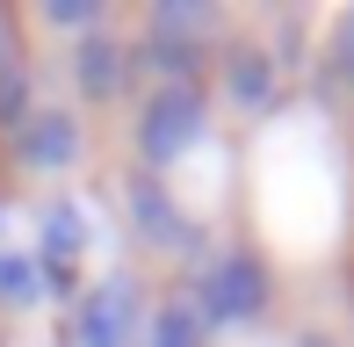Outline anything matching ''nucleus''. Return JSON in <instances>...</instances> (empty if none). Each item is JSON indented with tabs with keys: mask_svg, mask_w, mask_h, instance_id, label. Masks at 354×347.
Instances as JSON below:
<instances>
[{
	"mask_svg": "<svg viewBox=\"0 0 354 347\" xmlns=\"http://www.w3.org/2000/svg\"><path fill=\"white\" fill-rule=\"evenodd\" d=\"M188 297H196V311H203L210 333H217V326H253V319H268V304H275V268H268V246L232 239V246H217V254H203Z\"/></svg>",
	"mask_w": 354,
	"mask_h": 347,
	"instance_id": "obj_1",
	"label": "nucleus"
},
{
	"mask_svg": "<svg viewBox=\"0 0 354 347\" xmlns=\"http://www.w3.org/2000/svg\"><path fill=\"white\" fill-rule=\"evenodd\" d=\"M210 138V94H203L196 80H181V87H152L138 102V116H131V145H138V160L145 174H167V167H181L188 152Z\"/></svg>",
	"mask_w": 354,
	"mask_h": 347,
	"instance_id": "obj_2",
	"label": "nucleus"
},
{
	"mask_svg": "<svg viewBox=\"0 0 354 347\" xmlns=\"http://www.w3.org/2000/svg\"><path fill=\"white\" fill-rule=\"evenodd\" d=\"M73 347H145V297L131 275H102L73 297Z\"/></svg>",
	"mask_w": 354,
	"mask_h": 347,
	"instance_id": "obj_3",
	"label": "nucleus"
},
{
	"mask_svg": "<svg viewBox=\"0 0 354 347\" xmlns=\"http://www.w3.org/2000/svg\"><path fill=\"white\" fill-rule=\"evenodd\" d=\"M123 203H131V225H138L145 246H159V254H196V246H203L196 203H188L181 188L167 181V174H131Z\"/></svg>",
	"mask_w": 354,
	"mask_h": 347,
	"instance_id": "obj_4",
	"label": "nucleus"
},
{
	"mask_svg": "<svg viewBox=\"0 0 354 347\" xmlns=\"http://www.w3.org/2000/svg\"><path fill=\"white\" fill-rule=\"evenodd\" d=\"M87 152V123L73 109H29V123L8 138V160L22 174H73Z\"/></svg>",
	"mask_w": 354,
	"mask_h": 347,
	"instance_id": "obj_5",
	"label": "nucleus"
},
{
	"mask_svg": "<svg viewBox=\"0 0 354 347\" xmlns=\"http://www.w3.org/2000/svg\"><path fill=\"white\" fill-rule=\"evenodd\" d=\"M131 80H138V58H131V44H123L116 29H94V37L73 44V87L80 94L109 102V94H123Z\"/></svg>",
	"mask_w": 354,
	"mask_h": 347,
	"instance_id": "obj_6",
	"label": "nucleus"
},
{
	"mask_svg": "<svg viewBox=\"0 0 354 347\" xmlns=\"http://www.w3.org/2000/svg\"><path fill=\"white\" fill-rule=\"evenodd\" d=\"M224 94H232V109L275 116V58L268 51H232L224 58Z\"/></svg>",
	"mask_w": 354,
	"mask_h": 347,
	"instance_id": "obj_7",
	"label": "nucleus"
},
{
	"mask_svg": "<svg viewBox=\"0 0 354 347\" xmlns=\"http://www.w3.org/2000/svg\"><path fill=\"white\" fill-rule=\"evenodd\" d=\"M145 347H210V326H203V311H196L188 290H174L167 304L145 319Z\"/></svg>",
	"mask_w": 354,
	"mask_h": 347,
	"instance_id": "obj_8",
	"label": "nucleus"
},
{
	"mask_svg": "<svg viewBox=\"0 0 354 347\" xmlns=\"http://www.w3.org/2000/svg\"><path fill=\"white\" fill-rule=\"evenodd\" d=\"M44 268L29 246H0V311H37L44 304Z\"/></svg>",
	"mask_w": 354,
	"mask_h": 347,
	"instance_id": "obj_9",
	"label": "nucleus"
},
{
	"mask_svg": "<svg viewBox=\"0 0 354 347\" xmlns=\"http://www.w3.org/2000/svg\"><path fill=\"white\" fill-rule=\"evenodd\" d=\"M0 225H8V203H0Z\"/></svg>",
	"mask_w": 354,
	"mask_h": 347,
	"instance_id": "obj_10",
	"label": "nucleus"
},
{
	"mask_svg": "<svg viewBox=\"0 0 354 347\" xmlns=\"http://www.w3.org/2000/svg\"><path fill=\"white\" fill-rule=\"evenodd\" d=\"M318 347H326V340H318Z\"/></svg>",
	"mask_w": 354,
	"mask_h": 347,
	"instance_id": "obj_11",
	"label": "nucleus"
}]
</instances>
